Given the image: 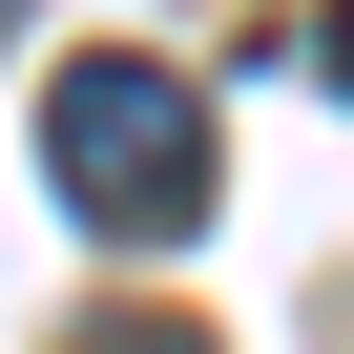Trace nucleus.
I'll return each instance as SVG.
<instances>
[{
	"label": "nucleus",
	"mask_w": 354,
	"mask_h": 354,
	"mask_svg": "<svg viewBox=\"0 0 354 354\" xmlns=\"http://www.w3.org/2000/svg\"><path fill=\"white\" fill-rule=\"evenodd\" d=\"M42 188L104 230V250H167L209 209V104L167 84V63H125V42H84L63 84H42Z\"/></svg>",
	"instance_id": "f257e3e1"
},
{
	"label": "nucleus",
	"mask_w": 354,
	"mask_h": 354,
	"mask_svg": "<svg viewBox=\"0 0 354 354\" xmlns=\"http://www.w3.org/2000/svg\"><path fill=\"white\" fill-rule=\"evenodd\" d=\"M63 354H209V333H63Z\"/></svg>",
	"instance_id": "f03ea898"
},
{
	"label": "nucleus",
	"mask_w": 354,
	"mask_h": 354,
	"mask_svg": "<svg viewBox=\"0 0 354 354\" xmlns=\"http://www.w3.org/2000/svg\"><path fill=\"white\" fill-rule=\"evenodd\" d=\"M333 84H354V0H333Z\"/></svg>",
	"instance_id": "7ed1b4c3"
}]
</instances>
